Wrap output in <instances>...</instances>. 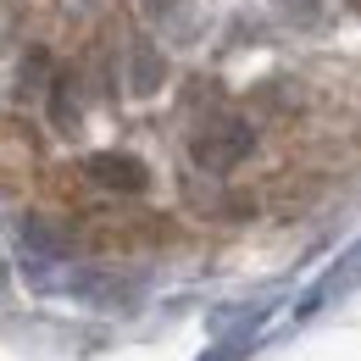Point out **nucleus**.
I'll return each mask as SVG.
<instances>
[{
    "label": "nucleus",
    "instance_id": "obj_1",
    "mask_svg": "<svg viewBox=\"0 0 361 361\" xmlns=\"http://www.w3.org/2000/svg\"><path fill=\"white\" fill-rule=\"evenodd\" d=\"M189 156H195V167L200 173H233L239 161H250L256 156V128L245 123V117H233V111H223V117H212L200 134L189 139Z\"/></svg>",
    "mask_w": 361,
    "mask_h": 361
},
{
    "label": "nucleus",
    "instance_id": "obj_2",
    "mask_svg": "<svg viewBox=\"0 0 361 361\" xmlns=\"http://www.w3.org/2000/svg\"><path fill=\"white\" fill-rule=\"evenodd\" d=\"M145 23L167 39V45H200L206 39V11L200 0H139Z\"/></svg>",
    "mask_w": 361,
    "mask_h": 361
},
{
    "label": "nucleus",
    "instance_id": "obj_3",
    "mask_svg": "<svg viewBox=\"0 0 361 361\" xmlns=\"http://www.w3.org/2000/svg\"><path fill=\"white\" fill-rule=\"evenodd\" d=\"M84 173H90V183L111 189V195H145V183H150L145 161L128 156V150H94L90 161H84Z\"/></svg>",
    "mask_w": 361,
    "mask_h": 361
},
{
    "label": "nucleus",
    "instance_id": "obj_4",
    "mask_svg": "<svg viewBox=\"0 0 361 361\" xmlns=\"http://www.w3.org/2000/svg\"><path fill=\"white\" fill-rule=\"evenodd\" d=\"M161 78H167L161 56L139 39V45H134V78H128V84H134V94H156V90H161Z\"/></svg>",
    "mask_w": 361,
    "mask_h": 361
},
{
    "label": "nucleus",
    "instance_id": "obj_5",
    "mask_svg": "<svg viewBox=\"0 0 361 361\" xmlns=\"http://www.w3.org/2000/svg\"><path fill=\"white\" fill-rule=\"evenodd\" d=\"M272 11L289 17V23L306 28V34H317V28L328 23V0H272Z\"/></svg>",
    "mask_w": 361,
    "mask_h": 361
},
{
    "label": "nucleus",
    "instance_id": "obj_6",
    "mask_svg": "<svg viewBox=\"0 0 361 361\" xmlns=\"http://www.w3.org/2000/svg\"><path fill=\"white\" fill-rule=\"evenodd\" d=\"M345 6H350V11H356V17H361V0H345Z\"/></svg>",
    "mask_w": 361,
    "mask_h": 361
}]
</instances>
